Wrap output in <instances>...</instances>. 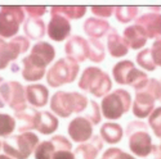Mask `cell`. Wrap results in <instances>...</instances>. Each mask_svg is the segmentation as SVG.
Wrapping results in <instances>:
<instances>
[{
	"mask_svg": "<svg viewBox=\"0 0 161 159\" xmlns=\"http://www.w3.org/2000/svg\"><path fill=\"white\" fill-rule=\"evenodd\" d=\"M89 51H88V59L93 63H102L106 58V50L102 41L96 38H89L88 40Z\"/></svg>",
	"mask_w": 161,
	"mask_h": 159,
	"instance_id": "cell-27",
	"label": "cell"
},
{
	"mask_svg": "<svg viewBox=\"0 0 161 159\" xmlns=\"http://www.w3.org/2000/svg\"><path fill=\"white\" fill-rule=\"evenodd\" d=\"M4 81H5V80H4L3 77H0V85H2ZM4 107H5V103H4L3 98H2V95H0V108H4Z\"/></svg>",
	"mask_w": 161,
	"mask_h": 159,
	"instance_id": "cell-42",
	"label": "cell"
},
{
	"mask_svg": "<svg viewBox=\"0 0 161 159\" xmlns=\"http://www.w3.org/2000/svg\"><path fill=\"white\" fill-rule=\"evenodd\" d=\"M123 37L125 40L126 45L129 46V49H133V50H141L146 45L147 40H148L143 28L136 23L131 26H128L124 30Z\"/></svg>",
	"mask_w": 161,
	"mask_h": 159,
	"instance_id": "cell-19",
	"label": "cell"
},
{
	"mask_svg": "<svg viewBox=\"0 0 161 159\" xmlns=\"http://www.w3.org/2000/svg\"><path fill=\"white\" fill-rule=\"evenodd\" d=\"M90 12L94 14L97 18H108L114 14L115 12V7H90Z\"/></svg>",
	"mask_w": 161,
	"mask_h": 159,
	"instance_id": "cell-36",
	"label": "cell"
},
{
	"mask_svg": "<svg viewBox=\"0 0 161 159\" xmlns=\"http://www.w3.org/2000/svg\"><path fill=\"white\" fill-rule=\"evenodd\" d=\"M83 28H84V32L89 36V38L99 40L108 33L112 27L106 19L97 18V17H89L84 22Z\"/></svg>",
	"mask_w": 161,
	"mask_h": 159,
	"instance_id": "cell-20",
	"label": "cell"
},
{
	"mask_svg": "<svg viewBox=\"0 0 161 159\" xmlns=\"http://www.w3.org/2000/svg\"><path fill=\"white\" fill-rule=\"evenodd\" d=\"M151 55H152V59L156 64V67H161V37L156 38L153 41L152 48H151Z\"/></svg>",
	"mask_w": 161,
	"mask_h": 159,
	"instance_id": "cell-37",
	"label": "cell"
},
{
	"mask_svg": "<svg viewBox=\"0 0 161 159\" xmlns=\"http://www.w3.org/2000/svg\"><path fill=\"white\" fill-rule=\"evenodd\" d=\"M26 90V100L34 108H43L48 104L49 100V90L45 85L42 84H31L25 87Z\"/></svg>",
	"mask_w": 161,
	"mask_h": 159,
	"instance_id": "cell-18",
	"label": "cell"
},
{
	"mask_svg": "<svg viewBox=\"0 0 161 159\" xmlns=\"http://www.w3.org/2000/svg\"><path fill=\"white\" fill-rule=\"evenodd\" d=\"M52 159H75V154L70 150H56Z\"/></svg>",
	"mask_w": 161,
	"mask_h": 159,
	"instance_id": "cell-39",
	"label": "cell"
},
{
	"mask_svg": "<svg viewBox=\"0 0 161 159\" xmlns=\"http://www.w3.org/2000/svg\"><path fill=\"white\" fill-rule=\"evenodd\" d=\"M16 130V118L5 113H0V136L9 137Z\"/></svg>",
	"mask_w": 161,
	"mask_h": 159,
	"instance_id": "cell-30",
	"label": "cell"
},
{
	"mask_svg": "<svg viewBox=\"0 0 161 159\" xmlns=\"http://www.w3.org/2000/svg\"><path fill=\"white\" fill-rule=\"evenodd\" d=\"M56 153V148L49 141H42L37 144V146L35 148V151H34V156L35 159H52L53 158V154Z\"/></svg>",
	"mask_w": 161,
	"mask_h": 159,
	"instance_id": "cell-31",
	"label": "cell"
},
{
	"mask_svg": "<svg viewBox=\"0 0 161 159\" xmlns=\"http://www.w3.org/2000/svg\"><path fill=\"white\" fill-rule=\"evenodd\" d=\"M50 142L54 145L56 150H70L72 149V142L63 135H54L52 136Z\"/></svg>",
	"mask_w": 161,
	"mask_h": 159,
	"instance_id": "cell-35",
	"label": "cell"
},
{
	"mask_svg": "<svg viewBox=\"0 0 161 159\" xmlns=\"http://www.w3.org/2000/svg\"><path fill=\"white\" fill-rule=\"evenodd\" d=\"M136 60H137V64L139 67L147 72H153L157 68L153 59H152V55H151V49H148V48L141 50L137 54Z\"/></svg>",
	"mask_w": 161,
	"mask_h": 159,
	"instance_id": "cell-29",
	"label": "cell"
},
{
	"mask_svg": "<svg viewBox=\"0 0 161 159\" xmlns=\"http://www.w3.org/2000/svg\"><path fill=\"white\" fill-rule=\"evenodd\" d=\"M148 126L157 139L161 140V107L155 108V110L148 117Z\"/></svg>",
	"mask_w": 161,
	"mask_h": 159,
	"instance_id": "cell-33",
	"label": "cell"
},
{
	"mask_svg": "<svg viewBox=\"0 0 161 159\" xmlns=\"http://www.w3.org/2000/svg\"><path fill=\"white\" fill-rule=\"evenodd\" d=\"M71 33V23L63 16L53 14L50 16V21L48 23V36L50 40L56 43L64 41L70 37Z\"/></svg>",
	"mask_w": 161,
	"mask_h": 159,
	"instance_id": "cell-15",
	"label": "cell"
},
{
	"mask_svg": "<svg viewBox=\"0 0 161 159\" xmlns=\"http://www.w3.org/2000/svg\"><path fill=\"white\" fill-rule=\"evenodd\" d=\"M88 51H89L88 40H85L83 36L74 35L67 38L64 45V54L67 58H70L80 64L85 59H88Z\"/></svg>",
	"mask_w": 161,
	"mask_h": 159,
	"instance_id": "cell-13",
	"label": "cell"
},
{
	"mask_svg": "<svg viewBox=\"0 0 161 159\" xmlns=\"http://www.w3.org/2000/svg\"><path fill=\"white\" fill-rule=\"evenodd\" d=\"M0 159H13V158H10V156H8L5 154H0Z\"/></svg>",
	"mask_w": 161,
	"mask_h": 159,
	"instance_id": "cell-43",
	"label": "cell"
},
{
	"mask_svg": "<svg viewBox=\"0 0 161 159\" xmlns=\"http://www.w3.org/2000/svg\"><path fill=\"white\" fill-rule=\"evenodd\" d=\"M39 144L37 135L32 132H23L19 135H12L2 142V148L5 155L13 159H29L34 154Z\"/></svg>",
	"mask_w": 161,
	"mask_h": 159,
	"instance_id": "cell-6",
	"label": "cell"
},
{
	"mask_svg": "<svg viewBox=\"0 0 161 159\" xmlns=\"http://www.w3.org/2000/svg\"><path fill=\"white\" fill-rule=\"evenodd\" d=\"M56 49L52 44L45 41H37L31 53L22 59V77L27 82L40 81L47 73L48 64L54 60Z\"/></svg>",
	"mask_w": 161,
	"mask_h": 159,
	"instance_id": "cell-1",
	"label": "cell"
},
{
	"mask_svg": "<svg viewBox=\"0 0 161 159\" xmlns=\"http://www.w3.org/2000/svg\"><path fill=\"white\" fill-rule=\"evenodd\" d=\"M0 149H2V141H0Z\"/></svg>",
	"mask_w": 161,
	"mask_h": 159,
	"instance_id": "cell-45",
	"label": "cell"
},
{
	"mask_svg": "<svg viewBox=\"0 0 161 159\" xmlns=\"http://www.w3.org/2000/svg\"><path fill=\"white\" fill-rule=\"evenodd\" d=\"M84 117L88 119V121L93 125H99L102 121V110L99 104L96 100H89V109L86 110V113H84Z\"/></svg>",
	"mask_w": 161,
	"mask_h": 159,
	"instance_id": "cell-32",
	"label": "cell"
},
{
	"mask_svg": "<svg viewBox=\"0 0 161 159\" xmlns=\"http://www.w3.org/2000/svg\"><path fill=\"white\" fill-rule=\"evenodd\" d=\"M107 50L114 58H123L129 53V46L126 45L123 36H120L116 28H111L107 33Z\"/></svg>",
	"mask_w": 161,
	"mask_h": 159,
	"instance_id": "cell-21",
	"label": "cell"
},
{
	"mask_svg": "<svg viewBox=\"0 0 161 159\" xmlns=\"http://www.w3.org/2000/svg\"><path fill=\"white\" fill-rule=\"evenodd\" d=\"M102 159H137L119 148H108L102 155Z\"/></svg>",
	"mask_w": 161,
	"mask_h": 159,
	"instance_id": "cell-34",
	"label": "cell"
},
{
	"mask_svg": "<svg viewBox=\"0 0 161 159\" xmlns=\"http://www.w3.org/2000/svg\"><path fill=\"white\" fill-rule=\"evenodd\" d=\"M25 9L18 5L0 7V37L13 38L25 22Z\"/></svg>",
	"mask_w": 161,
	"mask_h": 159,
	"instance_id": "cell-9",
	"label": "cell"
},
{
	"mask_svg": "<svg viewBox=\"0 0 161 159\" xmlns=\"http://www.w3.org/2000/svg\"><path fill=\"white\" fill-rule=\"evenodd\" d=\"M144 159H161V150L158 148V145H152L151 153L148 154V156Z\"/></svg>",
	"mask_w": 161,
	"mask_h": 159,
	"instance_id": "cell-40",
	"label": "cell"
},
{
	"mask_svg": "<svg viewBox=\"0 0 161 159\" xmlns=\"http://www.w3.org/2000/svg\"><path fill=\"white\" fill-rule=\"evenodd\" d=\"M155 103L156 99L150 94L147 90L136 91V98L131 104V112L139 119L148 118L150 114L155 110Z\"/></svg>",
	"mask_w": 161,
	"mask_h": 159,
	"instance_id": "cell-14",
	"label": "cell"
},
{
	"mask_svg": "<svg viewBox=\"0 0 161 159\" xmlns=\"http://www.w3.org/2000/svg\"><path fill=\"white\" fill-rule=\"evenodd\" d=\"M86 7H64V5H59V7H50L49 8V13L50 16L53 14H59L66 17L67 19H80L85 16L86 13Z\"/></svg>",
	"mask_w": 161,
	"mask_h": 159,
	"instance_id": "cell-26",
	"label": "cell"
},
{
	"mask_svg": "<svg viewBox=\"0 0 161 159\" xmlns=\"http://www.w3.org/2000/svg\"><path fill=\"white\" fill-rule=\"evenodd\" d=\"M112 77L115 82L119 85H129L136 91L142 90L147 81L148 76L146 72H142L136 67L131 60L125 59L121 62H117L112 68Z\"/></svg>",
	"mask_w": 161,
	"mask_h": 159,
	"instance_id": "cell-7",
	"label": "cell"
},
{
	"mask_svg": "<svg viewBox=\"0 0 161 159\" xmlns=\"http://www.w3.org/2000/svg\"><path fill=\"white\" fill-rule=\"evenodd\" d=\"M30 49V40L25 36H16L5 41L0 37V69H5L21 54Z\"/></svg>",
	"mask_w": 161,
	"mask_h": 159,
	"instance_id": "cell-10",
	"label": "cell"
},
{
	"mask_svg": "<svg viewBox=\"0 0 161 159\" xmlns=\"http://www.w3.org/2000/svg\"><path fill=\"white\" fill-rule=\"evenodd\" d=\"M131 104L133 100L130 92L125 89H116L112 92H108L102 99V115L108 121H116V119H120L130 110Z\"/></svg>",
	"mask_w": 161,
	"mask_h": 159,
	"instance_id": "cell-5",
	"label": "cell"
},
{
	"mask_svg": "<svg viewBox=\"0 0 161 159\" xmlns=\"http://www.w3.org/2000/svg\"><path fill=\"white\" fill-rule=\"evenodd\" d=\"M80 71V65L70 58H59L47 72V82L50 87H59L72 84Z\"/></svg>",
	"mask_w": 161,
	"mask_h": 159,
	"instance_id": "cell-8",
	"label": "cell"
},
{
	"mask_svg": "<svg viewBox=\"0 0 161 159\" xmlns=\"http://www.w3.org/2000/svg\"><path fill=\"white\" fill-rule=\"evenodd\" d=\"M50 110L61 118H67L71 114L83 113L89 100L81 92L75 91H57L50 98Z\"/></svg>",
	"mask_w": 161,
	"mask_h": 159,
	"instance_id": "cell-2",
	"label": "cell"
},
{
	"mask_svg": "<svg viewBox=\"0 0 161 159\" xmlns=\"http://www.w3.org/2000/svg\"><path fill=\"white\" fill-rule=\"evenodd\" d=\"M23 9L29 14V17H36V18H42L48 10L47 7H31V5L23 7Z\"/></svg>",
	"mask_w": 161,
	"mask_h": 159,
	"instance_id": "cell-38",
	"label": "cell"
},
{
	"mask_svg": "<svg viewBox=\"0 0 161 159\" xmlns=\"http://www.w3.org/2000/svg\"><path fill=\"white\" fill-rule=\"evenodd\" d=\"M67 132L74 142L84 144L93 137V125L84 115H77L67 126Z\"/></svg>",
	"mask_w": 161,
	"mask_h": 159,
	"instance_id": "cell-12",
	"label": "cell"
},
{
	"mask_svg": "<svg viewBox=\"0 0 161 159\" xmlns=\"http://www.w3.org/2000/svg\"><path fill=\"white\" fill-rule=\"evenodd\" d=\"M0 95H2L4 103L14 112H19L25 109L26 105V90L23 85L18 81H4L0 85Z\"/></svg>",
	"mask_w": 161,
	"mask_h": 159,
	"instance_id": "cell-11",
	"label": "cell"
},
{
	"mask_svg": "<svg viewBox=\"0 0 161 159\" xmlns=\"http://www.w3.org/2000/svg\"><path fill=\"white\" fill-rule=\"evenodd\" d=\"M79 89L94 95L104 98L112 89V80L110 74L98 67H86L79 78Z\"/></svg>",
	"mask_w": 161,
	"mask_h": 159,
	"instance_id": "cell-3",
	"label": "cell"
},
{
	"mask_svg": "<svg viewBox=\"0 0 161 159\" xmlns=\"http://www.w3.org/2000/svg\"><path fill=\"white\" fill-rule=\"evenodd\" d=\"M134 23L143 28L147 38L161 37V13H144L141 17H137Z\"/></svg>",
	"mask_w": 161,
	"mask_h": 159,
	"instance_id": "cell-16",
	"label": "cell"
},
{
	"mask_svg": "<svg viewBox=\"0 0 161 159\" xmlns=\"http://www.w3.org/2000/svg\"><path fill=\"white\" fill-rule=\"evenodd\" d=\"M125 132L123 130V127L119 123L115 122H106L101 126V131H99V136L102 137V140L107 144H117L121 141V139L124 137Z\"/></svg>",
	"mask_w": 161,
	"mask_h": 159,
	"instance_id": "cell-25",
	"label": "cell"
},
{
	"mask_svg": "<svg viewBox=\"0 0 161 159\" xmlns=\"http://www.w3.org/2000/svg\"><path fill=\"white\" fill-rule=\"evenodd\" d=\"M125 135L128 145L133 154L141 158H147L152 149V137L148 132V125L143 121H130L126 125Z\"/></svg>",
	"mask_w": 161,
	"mask_h": 159,
	"instance_id": "cell-4",
	"label": "cell"
},
{
	"mask_svg": "<svg viewBox=\"0 0 161 159\" xmlns=\"http://www.w3.org/2000/svg\"><path fill=\"white\" fill-rule=\"evenodd\" d=\"M104 141L99 135H93L90 141L79 144V146L74 150L75 159H96L97 155L102 151Z\"/></svg>",
	"mask_w": 161,
	"mask_h": 159,
	"instance_id": "cell-17",
	"label": "cell"
},
{
	"mask_svg": "<svg viewBox=\"0 0 161 159\" xmlns=\"http://www.w3.org/2000/svg\"><path fill=\"white\" fill-rule=\"evenodd\" d=\"M10 71H12V73H17V72H19V65L16 63V62H13V63H10Z\"/></svg>",
	"mask_w": 161,
	"mask_h": 159,
	"instance_id": "cell-41",
	"label": "cell"
},
{
	"mask_svg": "<svg viewBox=\"0 0 161 159\" xmlns=\"http://www.w3.org/2000/svg\"><path fill=\"white\" fill-rule=\"evenodd\" d=\"M158 148H160V150H161V142H160V145H158Z\"/></svg>",
	"mask_w": 161,
	"mask_h": 159,
	"instance_id": "cell-44",
	"label": "cell"
},
{
	"mask_svg": "<svg viewBox=\"0 0 161 159\" xmlns=\"http://www.w3.org/2000/svg\"><path fill=\"white\" fill-rule=\"evenodd\" d=\"M58 126H59V121L53 113L48 110L39 112L36 121L37 132H40L42 135H52L58 130Z\"/></svg>",
	"mask_w": 161,
	"mask_h": 159,
	"instance_id": "cell-23",
	"label": "cell"
},
{
	"mask_svg": "<svg viewBox=\"0 0 161 159\" xmlns=\"http://www.w3.org/2000/svg\"><path fill=\"white\" fill-rule=\"evenodd\" d=\"M39 110L34 107H26L19 112H14V118L18 121V131L21 134L23 132H31L36 130V121H37Z\"/></svg>",
	"mask_w": 161,
	"mask_h": 159,
	"instance_id": "cell-22",
	"label": "cell"
},
{
	"mask_svg": "<svg viewBox=\"0 0 161 159\" xmlns=\"http://www.w3.org/2000/svg\"><path fill=\"white\" fill-rule=\"evenodd\" d=\"M139 8L137 7H115L114 14L120 23H129L131 21H136L138 16Z\"/></svg>",
	"mask_w": 161,
	"mask_h": 159,
	"instance_id": "cell-28",
	"label": "cell"
},
{
	"mask_svg": "<svg viewBox=\"0 0 161 159\" xmlns=\"http://www.w3.org/2000/svg\"><path fill=\"white\" fill-rule=\"evenodd\" d=\"M160 103H161V99H160Z\"/></svg>",
	"mask_w": 161,
	"mask_h": 159,
	"instance_id": "cell-46",
	"label": "cell"
},
{
	"mask_svg": "<svg viewBox=\"0 0 161 159\" xmlns=\"http://www.w3.org/2000/svg\"><path fill=\"white\" fill-rule=\"evenodd\" d=\"M23 31H25V35L27 36V38L37 41V40H42L45 36L47 27L42 18L27 17L23 22Z\"/></svg>",
	"mask_w": 161,
	"mask_h": 159,
	"instance_id": "cell-24",
	"label": "cell"
}]
</instances>
